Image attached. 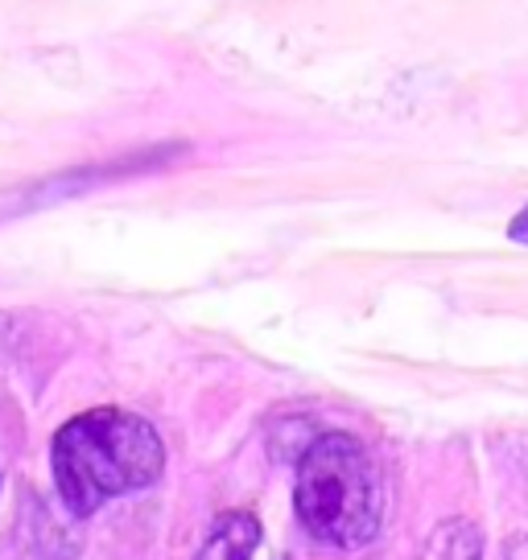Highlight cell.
<instances>
[{
  "instance_id": "3",
  "label": "cell",
  "mask_w": 528,
  "mask_h": 560,
  "mask_svg": "<svg viewBox=\"0 0 528 560\" xmlns=\"http://www.w3.org/2000/svg\"><path fill=\"white\" fill-rule=\"evenodd\" d=\"M137 165H153V153H149V158L120 161V165H91V170H71V174H62V177H46V182H37V186H21V190L0 194V219H13V214H25V210L46 207V202H58V198H71V194L91 190V186H100V182H107V177L128 174V170L137 174Z\"/></svg>"
},
{
  "instance_id": "2",
  "label": "cell",
  "mask_w": 528,
  "mask_h": 560,
  "mask_svg": "<svg viewBox=\"0 0 528 560\" xmlns=\"http://www.w3.org/2000/svg\"><path fill=\"white\" fill-rule=\"evenodd\" d=\"M301 527L322 544L359 548L380 527V478L364 441L352 433H322L298 462Z\"/></svg>"
},
{
  "instance_id": "7",
  "label": "cell",
  "mask_w": 528,
  "mask_h": 560,
  "mask_svg": "<svg viewBox=\"0 0 528 560\" xmlns=\"http://www.w3.org/2000/svg\"><path fill=\"white\" fill-rule=\"evenodd\" d=\"M508 235L516 240V244H528V207L520 210V214H516V219L508 223Z\"/></svg>"
},
{
  "instance_id": "4",
  "label": "cell",
  "mask_w": 528,
  "mask_h": 560,
  "mask_svg": "<svg viewBox=\"0 0 528 560\" xmlns=\"http://www.w3.org/2000/svg\"><path fill=\"white\" fill-rule=\"evenodd\" d=\"M256 544H261V524L252 515H244V511L219 515L207 544H203V552H198V560H252Z\"/></svg>"
},
{
  "instance_id": "1",
  "label": "cell",
  "mask_w": 528,
  "mask_h": 560,
  "mask_svg": "<svg viewBox=\"0 0 528 560\" xmlns=\"http://www.w3.org/2000/svg\"><path fill=\"white\" fill-rule=\"evenodd\" d=\"M50 462L62 503L83 520L112 499L158 482L165 445L149 420L120 408H95L58 429Z\"/></svg>"
},
{
  "instance_id": "5",
  "label": "cell",
  "mask_w": 528,
  "mask_h": 560,
  "mask_svg": "<svg viewBox=\"0 0 528 560\" xmlns=\"http://www.w3.org/2000/svg\"><path fill=\"white\" fill-rule=\"evenodd\" d=\"M425 560H479V532L467 520H450L434 532Z\"/></svg>"
},
{
  "instance_id": "6",
  "label": "cell",
  "mask_w": 528,
  "mask_h": 560,
  "mask_svg": "<svg viewBox=\"0 0 528 560\" xmlns=\"http://www.w3.org/2000/svg\"><path fill=\"white\" fill-rule=\"evenodd\" d=\"M504 560H528V536H512L504 544Z\"/></svg>"
}]
</instances>
